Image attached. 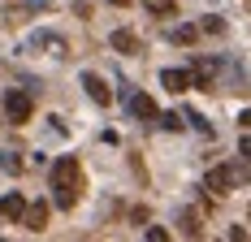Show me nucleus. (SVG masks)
I'll use <instances>...</instances> for the list:
<instances>
[{
  "label": "nucleus",
  "mask_w": 251,
  "mask_h": 242,
  "mask_svg": "<svg viewBox=\"0 0 251 242\" xmlns=\"http://www.w3.org/2000/svg\"><path fill=\"white\" fill-rule=\"evenodd\" d=\"M78 186H82V169H78V160H74V156L56 160V165H52V191H70V194H78Z\"/></svg>",
  "instance_id": "f257e3e1"
},
{
  "label": "nucleus",
  "mask_w": 251,
  "mask_h": 242,
  "mask_svg": "<svg viewBox=\"0 0 251 242\" xmlns=\"http://www.w3.org/2000/svg\"><path fill=\"white\" fill-rule=\"evenodd\" d=\"M30 113H35V99H30V91H22V87L4 91V117L13 121V125H26V121H30Z\"/></svg>",
  "instance_id": "f03ea898"
},
{
  "label": "nucleus",
  "mask_w": 251,
  "mask_h": 242,
  "mask_svg": "<svg viewBox=\"0 0 251 242\" xmlns=\"http://www.w3.org/2000/svg\"><path fill=\"white\" fill-rule=\"evenodd\" d=\"M234 182H238L234 165H217V169H208V177H203V191H212V194H229V191H234Z\"/></svg>",
  "instance_id": "7ed1b4c3"
},
{
  "label": "nucleus",
  "mask_w": 251,
  "mask_h": 242,
  "mask_svg": "<svg viewBox=\"0 0 251 242\" xmlns=\"http://www.w3.org/2000/svg\"><path fill=\"white\" fill-rule=\"evenodd\" d=\"M26 48L30 52H52V56H61V52H65V39H61V35H48V30H35V35H30V39H26Z\"/></svg>",
  "instance_id": "20e7f679"
},
{
  "label": "nucleus",
  "mask_w": 251,
  "mask_h": 242,
  "mask_svg": "<svg viewBox=\"0 0 251 242\" xmlns=\"http://www.w3.org/2000/svg\"><path fill=\"white\" fill-rule=\"evenodd\" d=\"M82 87H87V96L96 99V104H113V87L104 82L100 73H82Z\"/></svg>",
  "instance_id": "39448f33"
},
{
  "label": "nucleus",
  "mask_w": 251,
  "mask_h": 242,
  "mask_svg": "<svg viewBox=\"0 0 251 242\" xmlns=\"http://www.w3.org/2000/svg\"><path fill=\"white\" fill-rule=\"evenodd\" d=\"M18 225H26L30 234H39L44 225H48V203H26V212H22V220Z\"/></svg>",
  "instance_id": "423d86ee"
},
{
  "label": "nucleus",
  "mask_w": 251,
  "mask_h": 242,
  "mask_svg": "<svg viewBox=\"0 0 251 242\" xmlns=\"http://www.w3.org/2000/svg\"><path fill=\"white\" fill-rule=\"evenodd\" d=\"M160 87L174 91V96H182V91H191V73H186V70H165V73H160Z\"/></svg>",
  "instance_id": "0eeeda50"
},
{
  "label": "nucleus",
  "mask_w": 251,
  "mask_h": 242,
  "mask_svg": "<svg viewBox=\"0 0 251 242\" xmlns=\"http://www.w3.org/2000/svg\"><path fill=\"white\" fill-rule=\"evenodd\" d=\"M22 212H26V199H22L18 191L0 199V220H22Z\"/></svg>",
  "instance_id": "6e6552de"
},
{
  "label": "nucleus",
  "mask_w": 251,
  "mask_h": 242,
  "mask_svg": "<svg viewBox=\"0 0 251 242\" xmlns=\"http://www.w3.org/2000/svg\"><path fill=\"white\" fill-rule=\"evenodd\" d=\"M130 113H134V117H156V99L143 96V91H134V96H130Z\"/></svg>",
  "instance_id": "1a4fd4ad"
},
{
  "label": "nucleus",
  "mask_w": 251,
  "mask_h": 242,
  "mask_svg": "<svg viewBox=\"0 0 251 242\" xmlns=\"http://www.w3.org/2000/svg\"><path fill=\"white\" fill-rule=\"evenodd\" d=\"M113 48L126 52V56H134V52H139V39H134V30H113Z\"/></svg>",
  "instance_id": "9d476101"
},
{
  "label": "nucleus",
  "mask_w": 251,
  "mask_h": 242,
  "mask_svg": "<svg viewBox=\"0 0 251 242\" xmlns=\"http://www.w3.org/2000/svg\"><path fill=\"white\" fill-rule=\"evenodd\" d=\"M191 87H200V91L212 87V65H208V61H195V70H191Z\"/></svg>",
  "instance_id": "9b49d317"
},
{
  "label": "nucleus",
  "mask_w": 251,
  "mask_h": 242,
  "mask_svg": "<svg viewBox=\"0 0 251 242\" xmlns=\"http://www.w3.org/2000/svg\"><path fill=\"white\" fill-rule=\"evenodd\" d=\"M169 39L182 44V48H191V44L200 39V26H169Z\"/></svg>",
  "instance_id": "f8f14e48"
},
{
  "label": "nucleus",
  "mask_w": 251,
  "mask_h": 242,
  "mask_svg": "<svg viewBox=\"0 0 251 242\" xmlns=\"http://www.w3.org/2000/svg\"><path fill=\"white\" fill-rule=\"evenodd\" d=\"M0 169H4V173H22L26 165H22V156H18V151H0Z\"/></svg>",
  "instance_id": "ddd939ff"
},
{
  "label": "nucleus",
  "mask_w": 251,
  "mask_h": 242,
  "mask_svg": "<svg viewBox=\"0 0 251 242\" xmlns=\"http://www.w3.org/2000/svg\"><path fill=\"white\" fill-rule=\"evenodd\" d=\"M148 4V13H156V18H169L174 13V0H143Z\"/></svg>",
  "instance_id": "4468645a"
},
{
  "label": "nucleus",
  "mask_w": 251,
  "mask_h": 242,
  "mask_svg": "<svg viewBox=\"0 0 251 242\" xmlns=\"http://www.w3.org/2000/svg\"><path fill=\"white\" fill-rule=\"evenodd\" d=\"M182 234L186 238H200V217L195 212H182Z\"/></svg>",
  "instance_id": "2eb2a0df"
},
{
  "label": "nucleus",
  "mask_w": 251,
  "mask_h": 242,
  "mask_svg": "<svg viewBox=\"0 0 251 242\" xmlns=\"http://www.w3.org/2000/svg\"><path fill=\"white\" fill-rule=\"evenodd\" d=\"M182 121H191V125H195L200 134H208V139H212V125L203 121V113H195V108H191V113H186V117H182Z\"/></svg>",
  "instance_id": "dca6fc26"
},
{
  "label": "nucleus",
  "mask_w": 251,
  "mask_h": 242,
  "mask_svg": "<svg viewBox=\"0 0 251 242\" xmlns=\"http://www.w3.org/2000/svg\"><path fill=\"white\" fill-rule=\"evenodd\" d=\"M22 9H26V13H35V9H39V13H44V9H52V0H26Z\"/></svg>",
  "instance_id": "f3484780"
},
{
  "label": "nucleus",
  "mask_w": 251,
  "mask_h": 242,
  "mask_svg": "<svg viewBox=\"0 0 251 242\" xmlns=\"http://www.w3.org/2000/svg\"><path fill=\"white\" fill-rule=\"evenodd\" d=\"M165 238H169V229H160V225H151V229H148V242H165Z\"/></svg>",
  "instance_id": "a211bd4d"
},
{
  "label": "nucleus",
  "mask_w": 251,
  "mask_h": 242,
  "mask_svg": "<svg viewBox=\"0 0 251 242\" xmlns=\"http://www.w3.org/2000/svg\"><path fill=\"white\" fill-rule=\"evenodd\" d=\"M160 125H165V130H182V117H174V113H165V117H160Z\"/></svg>",
  "instance_id": "6ab92c4d"
},
{
  "label": "nucleus",
  "mask_w": 251,
  "mask_h": 242,
  "mask_svg": "<svg viewBox=\"0 0 251 242\" xmlns=\"http://www.w3.org/2000/svg\"><path fill=\"white\" fill-rule=\"evenodd\" d=\"M238 156H243V160H251V139H243V143H238Z\"/></svg>",
  "instance_id": "aec40b11"
},
{
  "label": "nucleus",
  "mask_w": 251,
  "mask_h": 242,
  "mask_svg": "<svg viewBox=\"0 0 251 242\" xmlns=\"http://www.w3.org/2000/svg\"><path fill=\"white\" fill-rule=\"evenodd\" d=\"M238 125H243V130H251V108H243V113H238Z\"/></svg>",
  "instance_id": "412c9836"
},
{
  "label": "nucleus",
  "mask_w": 251,
  "mask_h": 242,
  "mask_svg": "<svg viewBox=\"0 0 251 242\" xmlns=\"http://www.w3.org/2000/svg\"><path fill=\"white\" fill-rule=\"evenodd\" d=\"M108 4H122V9H126V4H130V0H108Z\"/></svg>",
  "instance_id": "4be33fe9"
}]
</instances>
